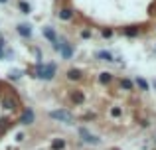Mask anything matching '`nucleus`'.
Segmentation results:
<instances>
[{"instance_id":"dca6fc26","label":"nucleus","mask_w":156,"mask_h":150,"mask_svg":"<svg viewBox=\"0 0 156 150\" xmlns=\"http://www.w3.org/2000/svg\"><path fill=\"white\" fill-rule=\"evenodd\" d=\"M134 83H136V87L140 89V91H148V83H146V79H142V77H136V79H134Z\"/></svg>"},{"instance_id":"4468645a","label":"nucleus","mask_w":156,"mask_h":150,"mask_svg":"<svg viewBox=\"0 0 156 150\" xmlns=\"http://www.w3.org/2000/svg\"><path fill=\"white\" fill-rule=\"evenodd\" d=\"M99 81L103 85H109L111 81H113V73H109V71H103V73H99Z\"/></svg>"},{"instance_id":"412c9836","label":"nucleus","mask_w":156,"mask_h":150,"mask_svg":"<svg viewBox=\"0 0 156 150\" xmlns=\"http://www.w3.org/2000/svg\"><path fill=\"white\" fill-rule=\"evenodd\" d=\"M101 34H103V38H111V36H113V30H109V28H105V30L101 32Z\"/></svg>"},{"instance_id":"0eeeda50","label":"nucleus","mask_w":156,"mask_h":150,"mask_svg":"<svg viewBox=\"0 0 156 150\" xmlns=\"http://www.w3.org/2000/svg\"><path fill=\"white\" fill-rule=\"evenodd\" d=\"M16 32H18L22 38H32V26L30 24H18V26H16Z\"/></svg>"},{"instance_id":"9d476101","label":"nucleus","mask_w":156,"mask_h":150,"mask_svg":"<svg viewBox=\"0 0 156 150\" xmlns=\"http://www.w3.org/2000/svg\"><path fill=\"white\" fill-rule=\"evenodd\" d=\"M2 105H4V109H8V111H16V109H18V101H16L14 97H6V99L2 101Z\"/></svg>"},{"instance_id":"f8f14e48","label":"nucleus","mask_w":156,"mask_h":150,"mask_svg":"<svg viewBox=\"0 0 156 150\" xmlns=\"http://www.w3.org/2000/svg\"><path fill=\"white\" fill-rule=\"evenodd\" d=\"M57 16H59L61 20H71V18H73L75 14H73V12L69 10V8H61V10L57 12Z\"/></svg>"},{"instance_id":"a878e982","label":"nucleus","mask_w":156,"mask_h":150,"mask_svg":"<svg viewBox=\"0 0 156 150\" xmlns=\"http://www.w3.org/2000/svg\"><path fill=\"white\" fill-rule=\"evenodd\" d=\"M154 144H156V136H154Z\"/></svg>"},{"instance_id":"bb28decb","label":"nucleus","mask_w":156,"mask_h":150,"mask_svg":"<svg viewBox=\"0 0 156 150\" xmlns=\"http://www.w3.org/2000/svg\"><path fill=\"white\" fill-rule=\"evenodd\" d=\"M154 87H156V81H154Z\"/></svg>"},{"instance_id":"20e7f679","label":"nucleus","mask_w":156,"mask_h":150,"mask_svg":"<svg viewBox=\"0 0 156 150\" xmlns=\"http://www.w3.org/2000/svg\"><path fill=\"white\" fill-rule=\"evenodd\" d=\"M57 42H59V55L63 59H71L73 58V47H71V44H69L65 38H57Z\"/></svg>"},{"instance_id":"f257e3e1","label":"nucleus","mask_w":156,"mask_h":150,"mask_svg":"<svg viewBox=\"0 0 156 150\" xmlns=\"http://www.w3.org/2000/svg\"><path fill=\"white\" fill-rule=\"evenodd\" d=\"M50 119L59 120V123H65V124H73V123H75V117H73L69 111H65V109H55V111H50Z\"/></svg>"},{"instance_id":"6e6552de","label":"nucleus","mask_w":156,"mask_h":150,"mask_svg":"<svg viewBox=\"0 0 156 150\" xmlns=\"http://www.w3.org/2000/svg\"><path fill=\"white\" fill-rule=\"evenodd\" d=\"M69 99H71V103H75V105H83L85 103V95H83V91H79V89L71 91Z\"/></svg>"},{"instance_id":"f3484780","label":"nucleus","mask_w":156,"mask_h":150,"mask_svg":"<svg viewBox=\"0 0 156 150\" xmlns=\"http://www.w3.org/2000/svg\"><path fill=\"white\" fill-rule=\"evenodd\" d=\"M121 89H125V91H133V81L126 79V77H122V79H121Z\"/></svg>"},{"instance_id":"f03ea898","label":"nucleus","mask_w":156,"mask_h":150,"mask_svg":"<svg viewBox=\"0 0 156 150\" xmlns=\"http://www.w3.org/2000/svg\"><path fill=\"white\" fill-rule=\"evenodd\" d=\"M77 132H79L81 140H83L85 144H91V146H97V144H101V138H99V136L91 134V132H89V131H87V128H85V127H81V128H79V131H77Z\"/></svg>"},{"instance_id":"2eb2a0df","label":"nucleus","mask_w":156,"mask_h":150,"mask_svg":"<svg viewBox=\"0 0 156 150\" xmlns=\"http://www.w3.org/2000/svg\"><path fill=\"white\" fill-rule=\"evenodd\" d=\"M122 32H125L126 36H130V38H134V36L140 34V30H138L136 26H129V28H122Z\"/></svg>"},{"instance_id":"39448f33","label":"nucleus","mask_w":156,"mask_h":150,"mask_svg":"<svg viewBox=\"0 0 156 150\" xmlns=\"http://www.w3.org/2000/svg\"><path fill=\"white\" fill-rule=\"evenodd\" d=\"M36 120V115L32 109H24L22 111V117H20V124H24V127H28V124H34Z\"/></svg>"},{"instance_id":"aec40b11","label":"nucleus","mask_w":156,"mask_h":150,"mask_svg":"<svg viewBox=\"0 0 156 150\" xmlns=\"http://www.w3.org/2000/svg\"><path fill=\"white\" fill-rule=\"evenodd\" d=\"M121 115H122V109L121 107H113V109H111V117H113V119H119Z\"/></svg>"},{"instance_id":"393cba45","label":"nucleus","mask_w":156,"mask_h":150,"mask_svg":"<svg viewBox=\"0 0 156 150\" xmlns=\"http://www.w3.org/2000/svg\"><path fill=\"white\" fill-rule=\"evenodd\" d=\"M111 150H119V148H111Z\"/></svg>"},{"instance_id":"a211bd4d","label":"nucleus","mask_w":156,"mask_h":150,"mask_svg":"<svg viewBox=\"0 0 156 150\" xmlns=\"http://www.w3.org/2000/svg\"><path fill=\"white\" fill-rule=\"evenodd\" d=\"M20 77H22V71H20V69H12L10 73H8V79H10V81H18Z\"/></svg>"},{"instance_id":"6ab92c4d","label":"nucleus","mask_w":156,"mask_h":150,"mask_svg":"<svg viewBox=\"0 0 156 150\" xmlns=\"http://www.w3.org/2000/svg\"><path fill=\"white\" fill-rule=\"evenodd\" d=\"M18 6H20V10H22V14H30V12H32V6L28 2H24V0L18 4Z\"/></svg>"},{"instance_id":"4be33fe9","label":"nucleus","mask_w":156,"mask_h":150,"mask_svg":"<svg viewBox=\"0 0 156 150\" xmlns=\"http://www.w3.org/2000/svg\"><path fill=\"white\" fill-rule=\"evenodd\" d=\"M81 38H85V40L91 38V32H89V30H83V32H81Z\"/></svg>"},{"instance_id":"9b49d317","label":"nucleus","mask_w":156,"mask_h":150,"mask_svg":"<svg viewBox=\"0 0 156 150\" xmlns=\"http://www.w3.org/2000/svg\"><path fill=\"white\" fill-rule=\"evenodd\" d=\"M99 61H107V63H111V61H115V58H113V54L111 51H97V55H95Z\"/></svg>"},{"instance_id":"423d86ee","label":"nucleus","mask_w":156,"mask_h":150,"mask_svg":"<svg viewBox=\"0 0 156 150\" xmlns=\"http://www.w3.org/2000/svg\"><path fill=\"white\" fill-rule=\"evenodd\" d=\"M42 34H44V38H46L48 42L51 44V46L57 42V34H55V30H53L51 26H44V28H42Z\"/></svg>"},{"instance_id":"ddd939ff","label":"nucleus","mask_w":156,"mask_h":150,"mask_svg":"<svg viewBox=\"0 0 156 150\" xmlns=\"http://www.w3.org/2000/svg\"><path fill=\"white\" fill-rule=\"evenodd\" d=\"M65 148V140L63 138H53L51 140V150H63Z\"/></svg>"},{"instance_id":"1a4fd4ad","label":"nucleus","mask_w":156,"mask_h":150,"mask_svg":"<svg viewBox=\"0 0 156 150\" xmlns=\"http://www.w3.org/2000/svg\"><path fill=\"white\" fill-rule=\"evenodd\" d=\"M67 79L69 81H81L83 79V71L77 69V67H71V69H67Z\"/></svg>"},{"instance_id":"b1692460","label":"nucleus","mask_w":156,"mask_h":150,"mask_svg":"<svg viewBox=\"0 0 156 150\" xmlns=\"http://www.w3.org/2000/svg\"><path fill=\"white\" fill-rule=\"evenodd\" d=\"M8 2V0H0V4H6Z\"/></svg>"},{"instance_id":"5701e85b","label":"nucleus","mask_w":156,"mask_h":150,"mask_svg":"<svg viewBox=\"0 0 156 150\" xmlns=\"http://www.w3.org/2000/svg\"><path fill=\"white\" fill-rule=\"evenodd\" d=\"M24 138H26V136H24V134H22V132H18V134H16V140H18V142H22V140H24Z\"/></svg>"},{"instance_id":"7ed1b4c3","label":"nucleus","mask_w":156,"mask_h":150,"mask_svg":"<svg viewBox=\"0 0 156 150\" xmlns=\"http://www.w3.org/2000/svg\"><path fill=\"white\" fill-rule=\"evenodd\" d=\"M57 73V65L53 61L50 63H44V67H42V73H40V79H44V81H51L53 77H55Z\"/></svg>"}]
</instances>
